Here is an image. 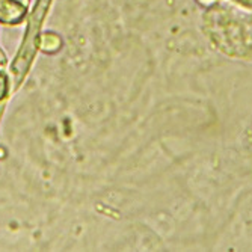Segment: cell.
Listing matches in <instances>:
<instances>
[{"instance_id":"5","label":"cell","mask_w":252,"mask_h":252,"mask_svg":"<svg viewBox=\"0 0 252 252\" xmlns=\"http://www.w3.org/2000/svg\"><path fill=\"white\" fill-rule=\"evenodd\" d=\"M6 65V56L2 50V47H0V66H5Z\"/></svg>"},{"instance_id":"1","label":"cell","mask_w":252,"mask_h":252,"mask_svg":"<svg viewBox=\"0 0 252 252\" xmlns=\"http://www.w3.org/2000/svg\"><path fill=\"white\" fill-rule=\"evenodd\" d=\"M52 2L53 0H36V5L33 6L32 12L28 15V28H26L25 38H23L18 53L9 68V83L14 91L18 89V86L28 76L33 63V59L39 50L42 23L50 9Z\"/></svg>"},{"instance_id":"4","label":"cell","mask_w":252,"mask_h":252,"mask_svg":"<svg viewBox=\"0 0 252 252\" xmlns=\"http://www.w3.org/2000/svg\"><path fill=\"white\" fill-rule=\"evenodd\" d=\"M9 88H11V83H9V76H6L5 73H0V101H3L9 93Z\"/></svg>"},{"instance_id":"6","label":"cell","mask_w":252,"mask_h":252,"mask_svg":"<svg viewBox=\"0 0 252 252\" xmlns=\"http://www.w3.org/2000/svg\"><path fill=\"white\" fill-rule=\"evenodd\" d=\"M18 2H21L23 5H26V6H28V3L31 2V0H18Z\"/></svg>"},{"instance_id":"7","label":"cell","mask_w":252,"mask_h":252,"mask_svg":"<svg viewBox=\"0 0 252 252\" xmlns=\"http://www.w3.org/2000/svg\"><path fill=\"white\" fill-rule=\"evenodd\" d=\"M3 104H0V120H2V113H3Z\"/></svg>"},{"instance_id":"3","label":"cell","mask_w":252,"mask_h":252,"mask_svg":"<svg viewBox=\"0 0 252 252\" xmlns=\"http://www.w3.org/2000/svg\"><path fill=\"white\" fill-rule=\"evenodd\" d=\"M62 47V39L55 32H45L41 33L39 38V50L45 53H56Z\"/></svg>"},{"instance_id":"2","label":"cell","mask_w":252,"mask_h":252,"mask_svg":"<svg viewBox=\"0 0 252 252\" xmlns=\"http://www.w3.org/2000/svg\"><path fill=\"white\" fill-rule=\"evenodd\" d=\"M28 17V6L18 0H0V23L17 26Z\"/></svg>"}]
</instances>
